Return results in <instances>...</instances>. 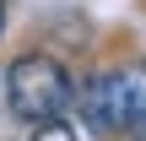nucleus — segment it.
<instances>
[{"label":"nucleus","mask_w":146,"mask_h":141,"mask_svg":"<svg viewBox=\"0 0 146 141\" xmlns=\"http://www.w3.org/2000/svg\"><path fill=\"white\" fill-rule=\"evenodd\" d=\"M130 136H135V141H146V114L135 120V125H130Z\"/></svg>","instance_id":"obj_4"},{"label":"nucleus","mask_w":146,"mask_h":141,"mask_svg":"<svg viewBox=\"0 0 146 141\" xmlns=\"http://www.w3.org/2000/svg\"><path fill=\"white\" fill-rule=\"evenodd\" d=\"M33 130H38L33 141H81L70 125H60V120H43V125H33Z\"/></svg>","instance_id":"obj_3"},{"label":"nucleus","mask_w":146,"mask_h":141,"mask_svg":"<svg viewBox=\"0 0 146 141\" xmlns=\"http://www.w3.org/2000/svg\"><path fill=\"white\" fill-rule=\"evenodd\" d=\"M5 103L22 125H43L76 103V82L54 54H16L5 71Z\"/></svg>","instance_id":"obj_1"},{"label":"nucleus","mask_w":146,"mask_h":141,"mask_svg":"<svg viewBox=\"0 0 146 141\" xmlns=\"http://www.w3.org/2000/svg\"><path fill=\"white\" fill-rule=\"evenodd\" d=\"M0 33H5V0H0Z\"/></svg>","instance_id":"obj_5"},{"label":"nucleus","mask_w":146,"mask_h":141,"mask_svg":"<svg viewBox=\"0 0 146 141\" xmlns=\"http://www.w3.org/2000/svg\"><path fill=\"white\" fill-rule=\"evenodd\" d=\"M81 109H87L92 130H114V136H125V130L146 114V60H125V65L103 71L98 82H87Z\"/></svg>","instance_id":"obj_2"}]
</instances>
